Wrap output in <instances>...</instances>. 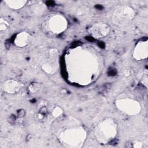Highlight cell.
<instances>
[{"mask_svg": "<svg viewBox=\"0 0 148 148\" xmlns=\"http://www.w3.org/2000/svg\"><path fill=\"white\" fill-rule=\"evenodd\" d=\"M134 16V11L132 8L127 6H123L115 10L113 20L116 24L124 25L132 20Z\"/></svg>", "mask_w": 148, "mask_h": 148, "instance_id": "1", "label": "cell"}, {"mask_svg": "<svg viewBox=\"0 0 148 148\" xmlns=\"http://www.w3.org/2000/svg\"><path fill=\"white\" fill-rule=\"evenodd\" d=\"M102 132V134L98 136L97 137L102 142H107L112 139L115 136L116 133V127L112 120H105L99 125V133Z\"/></svg>", "mask_w": 148, "mask_h": 148, "instance_id": "2", "label": "cell"}, {"mask_svg": "<svg viewBox=\"0 0 148 148\" xmlns=\"http://www.w3.org/2000/svg\"><path fill=\"white\" fill-rule=\"evenodd\" d=\"M117 106L120 110L121 109L128 114H136L140 110L139 103L137 101L130 99L119 100L117 102Z\"/></svg>", "mask_w": 148, "mask_h": 148, "instance_id": "3", "label": "cell"}, {"mask_svg": "<svg viewBox=\"0 0 148 148\" xmlns=\"http://www.w3.org/2000/svg\"><path fill=\"white\" fill-rule=\"evenodd\" d=\"M88 31L94 38L99 39L108 34L109 27L106 24H97L90 28Z\"/></svg>", "mask_w": 148, "mask_h": 148, "instance_id": "4", "label": "cell"}, {"mask_svg": "<svg viewBox=\"0 0 148 148\" xmlns=\"http://www.w3.org/2000/svg\"><path fill=\"white\" fill-rule=\"evenodd\" d=\"M66 27V22L61 16H54L50 20V29L54 33H61Z\"/></svg>", "mask_w": 148, "mask_h": 148, "instance_id": "5", "label": "cell"}, {"mask_svg": "<svg viewBox=\"0 0 148 148\" xmlns=\"http://www.w3.org/2000/svg\"><path fill=\"white\" fill-rule=\"evenodd\" d=\"M134 57L136 60H142L147 57V42L146 41H141L139 42L135 49V55Z\"/></svg>", "mask_w": 148, "mask_h": 148, "instance_id": "6", "label": "cell"}, {"mask_svg": "<svg viewBox=\"0 0 148 148\" xmlns=\"http://www.w3.org/2000/svg\"><path fill=\"white\" fill-rule=\"evenodd\" d=\"M21 83L13 80H9L3 83V89L5 91L8 93H16L17 92L21 87Z\"/></svg>", "mask_w": 148, "mask_h": 148, "instance_id": "7", "label": "cell"}, {"mask_svg": "<svg viewBox=\"0 0 148 148\" xmlns=\"http://www.w3.org/2000/svg\"><path fill=\"white\" fill-rule=\"evenodd\" d=\"M29 35L26 32H21L17 35L15 39L16 44L20 47L25 46L28 41Z\"/></svg>", "mask_w": 148, "mask_h": 148, "instance_id": "8", "label": "cell"}, {"mask_svg": "<svg viewBox=\"0 0 148 148\" xmlns=\"http://www.w3.org/2000/svg\"><path fill=\"white\" fill-rule=\"evenodd\" d=\"M62 112H63V111H62V109L60 107L57 106L53 109L52 114L54 117H58L62 114Z\"/></svg>", "mask_w": 148, "mask_h": 148, "instance_id": "9", "label": "cell"}, {"mask_svg": "<svg viewBox=\"0 0 148 148\" xmlns=\"http://www.w3.org/2000/svg\"><path fill=\"white\" fill-rule=\"evenodd\" d=\"M12 3H14V5H10L11 8H15V9H18L21 8L24 5V3L26 2V1H10Z\"/></svg>", "mask_w": 148, "mask_h": 148, "instance_id": "10", "label": "cell"}, {"mask_svg": "<svg viewBox=\"0 0 148 148\" xmlns=\"http://www.w3.org/2000/svg\"><path fill=\"white\" fill-rule=\"evenodd\" d=\"M38 86H36V84H31V86H29V88L30 90V91L31 92H35V91H38V90L39 89V88H38Z\"/></svg>", "mask_w": 148, "mask_h": 148, "instance_id": "11", "label": "cell"}, {"mask_svg": "<svg viewBox=\"0 0 148 148\" xmlns=\"http://www.w3.org/2000/svg\"><path fill=\"white\" fill-rule=\"evenodd\" d=\"M25 114V112L24 110L21 109V110H19V111L18 112V117H22L24 116Z\"/></svg>", "mask_w": 148, "mask_h": 148, "instance_id": "12", "label": "cell"}, {"mask_svg": "<svg viewBox=\"0 0 148 148\" xmlns=\"http://www.w3.org/2000/svg\"><path fill=\"white\" fill-rule=\"evenodd\" d=\"M132 147H136V148H140L142 147V144L140 142H136L135 144L134 143V145H132Z\"/></svg>", "mask_w": 148, "mask_h": 148, "instance_id": "13", "label": "cell"}]
</instances>
